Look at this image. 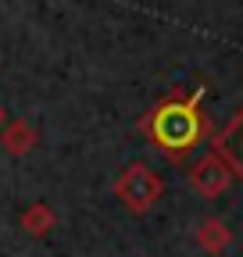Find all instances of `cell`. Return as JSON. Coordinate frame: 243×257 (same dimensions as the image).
Returning <instances> with one entry per match:
<instances>
[{
    "label": "cell",
    "instance_id": "1",
    "mask_svg": "<svg viewBox=\"0 0 243 257\" xmlns=\"http://www.w3.org/2000/svg\"><path fill=\"white\" fill-rule=\"evenodd\" d=\"M200 89L190 96V100H182V96H168L165 104L154 107L143 121V128L150 133L158 150L172 154V157H182L186 150H193L204 136V114H200Z\"/></svg>",
    "mask_w": 243,
    "mask_h": 257
},
{
    "label": "cell",
    "instance_id": "2",
    "mask_svg": "<svg viewBox=\"0 0 243 257\" xmlns=\"http://www.w3.org/2000/svg\"><path fill=\"white\" fill-rule=\"evenodd\" d=\"M161 189H165L161 175L150 172L147 165H129L114 179V197L122 200V207L133 211V214H147L161 200Z\"/></svg>",
    "mask_w": 243,
    "mask_h": 257
},
{
    "label": "cell",
    "instance_id": "3",
    "mask_svg": "<svg viewBox=\"0 0 243 257\" xmlns=\"http://www.w3.org/2000/svg\"><path fill=\"white\" fill-rule=\"evenodd\" d=\"M40 143L36 136V128L29 125L25 118H8L4 128H0V147H4L11 157H25V154H33V147Z\"/></svg>",
    "mask_w": 243,
    "mask_h": 257
},
{
    "label": "cell",
    "instance_id": "4",
    "mask_svg": "<svg viewBox=\"0 0 243 257\" xmlns=\"http://www.w3.org/2000/svg\"><path fill=\"white\" fill-rule=\"evenodd\" d=\"M190 182H193V189H200V193H204V197H215L218 189H225L229 172L222 168V161H218V157H204L200 165L190 172Z\"/></svg>",
    "mask_w": 243,
    "mask_h": 257
},
{
    "label": "cell",
    "instance_id": "5",
    "mask_svg": "<svg viewBox=\"0 0 243 257\" xmlns=\"http://www.w3.org/2000/svg\"><path fill=\"white\" fill-rule=\"evenodd\" d=\"M18 221H22V229H25L29 236H47L54 225H57V214H54L43 200H36V204H29V207L22 211Z\"/></svg>",
    "mask_w": 243,
    "mask_h": 257
},
{
    "label": "cell",
    "instance_id": "6",
    "mask_svg": "<svg viewBox=\"0 0 243 257\" xmlns=\"http://www.w3.org/2000/svg\"><path fill=\"white\" fill-rule=\"evenodd\" d=\"M218 150L232 161V165L239 168V175H243V111L236 114V121L218 136Z\"/></svg>",
    "mask_w": 243,
    "mask_h": 257
},
{
    "label": "cell",
    "instance_id": "7",
    "mask_svg": "<svg viewBox=\"0 0 243 257\" xmlns=\"http://www.w3.org/2000/svg\"><path fill=\"white\" fill-rule=\"evenodd\" d=\"M4 121H8V111H4V107H0V128H4Z\"/></svg>",
    "mask_w": 243,
    "mask_h": 257
}]
</instances>
